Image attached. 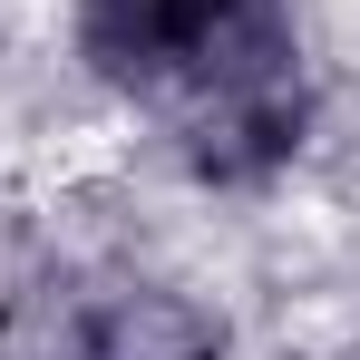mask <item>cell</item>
<instances>
[{"mask_svg":"<svg viewBox=\"0 0 360 360\" xmlns=\"http://www.w3.org/2000/svg\"><path fill=\"white\" fill-rule=\"evenodd\" d=\"M166 117V176L205 205H273L292 176H311L321 136H331V88L273 78V88H224V98H176Z\"/></svg>","mask_w":360,"mask_h":360,"instance_id":"cell-1","label":"cell"},{"mask_svg":"<svg viewBox=\"0 0 360 360\" xmlns=\"http://www.w3.org/2000/svg\"><path fill=\"white\" fill-rule=\"evenodd\" d=\"M88 360H243V321L224 292L127 263L88 283Z\"/></svg>","mask_w":360,"mask_h":360,"instance_id":"cell-2","label":"cell"},{"mask_svg":"<svg viewBox=\"0 0 360 360\" xmlns=\"http://www.w3.org/2000/svg\"><path fill=\"white\" fill-rule=\"evenodd\" d=\"M59 49L88 98L156 117L185 68V0H59Z\"/></svg>","mask_w":360,"mask_h":360,"instance_id":"cell-3","label":"cell"},{"mask_svg":"<svg viewBox=\"0 0 360 360\" xmlns=\"http://www.w3.org/2000/svg\"><path fill=\"white\" fill-rule=\"evenodd\" d=\"M273 78H311V10L302 0H185L176 98H224V88H273Z\"/></svg>","mask_w":360,"mask_h":360,"instance_id":"cell-4","label":"cell"},{"mask_svg":"<svg viewBox=\"0 0 360 360\" xmlns=\"http://www.w3.org/2000/svg\"><path fill=\"white\" fill-rule=\"evenodd\" d=\"M88 283L78 263L0 273V360H88Z\"/></svg>","mask_w":360,"mask_h":360,"instance_id":"cell-5","label":"cell"}]
</instances>
